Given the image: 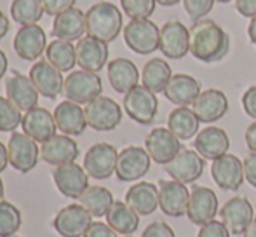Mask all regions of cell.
I'll list each match as a JSON object with an SVG mask.
<instances>
[{
    "instance_id": "obj_35",
    "label": "cell",
    "mask_w": 256,
    "mask_h": 237,
    "mask_svg": "<svg viewBox=\"0 0 256 237\" xmlns=\"http://www.w3.org/2000/svg\"><path fill=\"white\" fill-rule=\"evenodd\" d=\"M78 200H80V206H84V210L91 213L92 218L106 216L108 210L115 202L110 190L102 185H89Z\"/></svg>"
},
{
    "instance_id": "obj_7",
    "label": "cell",
    "mask_w": 256,
    "mask_h": 237,
    "mask_svg": "<svg viewBox=\"0 0 256 237\" xmlns=\"http://www.w3.org/2000/svg\"><path fill=\"white\" fill-rule=\"evenodd\" d=\"M9 164L20 173H30L38 162L40 150L38 143L24 132H12L7 143Z\"/></svg>"
},
{
    "instance_id": "obj_16",
    "label": "cell",
    "mask_w": 256,
    "mask_h": 237,
    "mask_svg": "<svg viewBox=\"0 0 256 237\" xmlns=\"http://www.w3.org/2000/svg\"><path fill=\"white\" fill-rule=\"evenodd\" d=\"M218 214V197L211 188L202 185H196L190 190V200H188V210H186V216L194 225H202L209 224L214 220Z\"/></svg>"
},
{
    "instance_id": "obj_56",
    "label": "cell",
    "mask_w": 256,
    "mask_h": 237,
    "mask_svg": "<svg viewBox=\"0 0 256 237\" xmlns=\"http://www.w3.org/2000/svg\"><path fill=\"white\" fill-rule=\"evenodd\" d=\"M0 200H4V182L0 178Z\"/></svg>"
},
{
    "instance_id": "obj_54",
    "label": "cell",
    "mask_w": 256,
    "mask_h": 237,
    "mask_svg": "<svg viewBox=\"0 0 256 237\" xmlns=\"http://www.w3.org/2000/svg\"><path fill=\"white\" fill-rule=\"evenodd\" d=\"M242 237H256V218L251 222V225L246 228V232L242 234Z\"/></svg>"
},
{
    "instance_id": "obj_27",
    "label": "cell",
    "mask_w": 256,
    "mask_h": 237,
    "mask_svg": "<svg viewBox=\"0 0 256 237\" xmlns=\"http://www.w3.org/2000/svg\"><path fill=\"white\" fill-rule=\"evenodd\" d=\"M88 34L86 28V12L77 7L64 10V12L54 16L52 21V37L61 38V40L75 42L80 40Z\"/></svg>"
},
{
    "instance_id": "obj_49",
    "label": "cell",
    "mask_w": 256,
    "mask_h": 237,
    "mask_svg": "<svg viewBox=\"0 0 256 237\" xmlns=\"http://www.w3.org/2000/svg\"><path fill=\"white\" fill-rule=\"evenodd\" d=\"M244 138H246V145L250 148V152H256V120L251 126H248Z\"/></svg>"
},
{
    "instance_id": "obj_8",
    "label": "cell",
    "mask_w": 256,
    "mask_h": 237,
    "mask_svg": "<svg viewBox=\"0 0 256 237\" xmlns=\"http://www.w3.org/2000/svg\"><path fill=\"white\" fill-rule=\"evenodd\" d=\"M145 148L154 162L166 166L182 152L183 145L182 140L172 134L169 128H155L146 134Z\"/></svg>"
},
{
    "instance_id": "obj_32",
    "label": "cell",
    "mask_w": 256,
    "mask_h": 237,
    "mask_svg": "<svg viewBox=\"0 0 256 237\" xmlns=\"http://www.w3.org/2000/svg\"><path fill=\"white\" fill-rule=\"evenodd\" d=\"M106 224L114 228L117 234L131 236L140 227V214L129 206L128 202L115 200L106 213Z\"/></svg>"
},
{
    "instance_id": "obj_15",
    "label": "cell",
    "mask_w": 256,
    "mask_h": 237,
    "mask_svg": "<svg viewBox=\"0 0 256 237\" xmlns=\"http://www.w3.org/2000/svg\"><path fill=\"white\" fill-rule=\"evenodd\" d=\"M211 176L222 190L237 192L246 180L242 160L232 154H225V156L218 157L211 164Z\"/></svg>"
},
{
    "instance_id": "obj_34",
    "label": "cell",
    "mask_w": 256,
    "mask_h": 237,
    "mask_svg": "<svg viewBox=\"0 0 256 237\" xmlns=\"http://www.w3.org/2000/svg\"><path fill=\"white\" fill-rule=\"evenodd\" d=\"M172 75L174 74H172L168 61L162 58H154L143 66L142 80L145 88H148L152 92L158 94V92H164L166 86L169 84Z\"/></svg>"
},
{
    "instance_id": "obj_42",
    "label": "cell",
    "mask_w": 256,
    "mask_h": 237,
    "mask_svg": "<svg viewBox=\"0 0 256 237\" xmlns=\"http://www.w3.org/2000/svg\"><path fill=\"white\" fill-rule=\"evenodd\" d=\"M230 230L225 227L222 220H212L199 228L197 237H230Z\"/></svg>"
},
{
    "instance_id": "obj_59",
    "label": "cell",
    "mask_w": 256,
    "mask_h": 237,
    "mask_svg": "<svg viewBox=\"0 0 256 237\" xmlns=\"http://www.w3.org/2000/svg\"><path fill=\"white\" fill-rule=\"evenodd\" d=\"M124 237H132V236H124Z\"/></svg>"
},
{
    "instance_id": "obj_25",
    "label": "cell",
    "mask_w": 256,
    "mask_h": 237,
    "mask_svg": "<svg viewBox=\"0 0 256 237\" xmlns=\"http://www.w3.org/2000/svg\"><path fill=\"white\" fill-rule=\"evenodd\" d=\"M192 110L200 122L212 124V122L223 118L228 112V100H226L225 92L220 89H206L194 102Z\"/></svg>"
},
{
    "instance_id": "obj_31",
    "label": "cell",
    "mask_w": 256,
    "mask_h": 237,
    "mask_svg": "<svg viewBox=\"0 0 256 237\" xmlns=\"http://www.w3.org/2000/svg\"><path fill=\"white\" fill-rule=\"evenodd\" d=\"M126 202H128L140 216H148V214L155 213V210L158 208L157 185L150 182L134 183V185L126 192Z\"/></svg>"
},
{
    "instance_id": "obj_13",
    "label": "cell",
    "mask_w": 256,
    "mask_h": 237,
    "mask_svg": "<svg viewBox=\"0 0 256 237\" xmlns=\"http://www.w3.org/2000/svg\"><path fill=\"white\" fill-rule=\"evenodd\" d=\"M190 200V190L185 183L176 180H160L158 182V208L164 214L180 218L186 213Z\"/></svg>"
},
{
    "instance_id": "obj_39",
    "label": "cell",
    "mask_w": 256,
    "mask_h": 237,
    "mask_svg": "<svg viewBox=\"0 0 256 237\" xmlns=\"http://www.w3.org/2000/svg\"><path fill=\"white\" fill-rule=\"evenodd\" d=\"M21 120V110L7 96H0V132H14Z\"/></svg>"
},
{
    "instance_id": "obj_41",
    "label": "cell",
    "mask_w": 256,
    "mask_h": 237,
    "mask_svg": "<svg viewBox=\"0 0 256 237\" xmlns=\"http://www.w3.org/2000/svg\"><path fill=\"white\" fill-rule=\"evenodd\" d=\"M183 7H185L186 14L192 18L194 21L204 20V16H208L212 10L216 0H182Z\"/></svg>"
},
{
    "instance_id": "obj_33",
    "label": "cell",
    "mask_w": 256,
    "mask_h": 237,
    "mask_svg": "<svg viewBox=\"0 0 256 237\" xmlns=\"http://www.w3.org/2000/svg\"><path fill=\"white\" fill-rule=\"evenodd\" d=\"M199 117L196 116L192 108L188 106H178L168 117V128L174 136H178L182 142L192 140L199 134Z\"/></svg>"
},
{
    "instance_id": "obj_48",
    "label": "cell",
    "mask_w": 256,
    "mask_h": 237,
    "mask_svg": "<svg viewBox=\"0 0 256 237\" xmlns=\"http://www.w3.org/2000/svg\"><path fill=\"white\" fill-rule=\"evenodd\" d=\"M236 9L240 16L251 20L256 16V0H236Z\"/></svg>"
},
{
    "instance_id": "obj_44",
    "label": "cell",
    "mask_w": 256,
    "mask_h": 237,
    "mask_svg": "<svg viewBox=\"0 0 256 237\" xmlns=\"http://www.w3.org/2000/svg\"><path fill=\"white\" fill-rule=\"evenodd\" d=\"M42 2H44L46 14L49 16H58L75 6V0H42Z\"/></svg>"
},
{
    "instance_id": "obj_18",
    "label": "cell",
    "mask_w": 256,
    "mask_h": 237,
    "mask_svg": "<svg viewBox=\"0 0 256 237\" xmlns=\"http://www.w3.org/2000/svg\"><path fill=\"white\" fill-rule=\"evenodd\" d=\"M30 80L34 82L38 94L48 100H56L63 92L64 77L48 60H38L30 68Z\"/></svg>"
},
{
    "instance_id": "obj_43",
    "label": "cell",
    "mask_w": 256,
    "mask_h": 237,
    "mask_svg": "<svg viewBox=\"0 0 256 237\" xmlns=\"http://www.w3.org/2000/svg\"><path fill=\"white\" fill-rule=\"evenodd\" d=\"M142 237H176L174 230L166 222H154L143 230Z\"/></svg>"
},
{
    "instance_id": "obj_23",
    "label": "cell",
    "mask_w": 256,
    "mask_h": 237,
    "mask_svg": "<svg viewBox=\"0 0 256 237\" xmlns=\"http://www.w3.org/2000/svg\"><path fill=\"white\" fill-rule=\"evenodd\" d=\"M75 51H77V64L80 66V70L94 72V74H98L106 64L108 54H110L106 42L89 37V35L77 40Z\"/></svg>"
},
{
    "instance_id": "obj_9",
    "label": "cell",
    "mask_w": 256,
    "mask_h": 237,
    "mask_svg": "<svg viewBox=\"0 0 256 237\" xmlns=\"http://www.w3.org/2000/svg\"><path fill=\"white\" fill-rule=\"evenodd\" d=\"M150 160L152 157L148 156L146 148L136 145L126 146L122 152H118L115 174L120 182H138L148 173Z\"/></svg>"
},
{
    "instance_id": "obj_55",
    "label": "cell",
    "mask_w": 256,
    "mask_h": 237,
    "mask_svg": "<svg viewBox=\"0 0 256 237\" xmlns=\"http://www.w3.org/2000/svg\"><path fill=\"white\" fill-rule=\"evenodd\" d=\"M155 2H157L158 6L171 7V6H176V4H180V2H182V0H155Z\"/></svg>"
},
{
    "instance_id": "obj_5",
    "label": "cell",
    "mask_w": 256,
    "mask_h": 237,
    "mask_svg": "<svg viewBox=\"0 0 256 237\" xmlns=\"http://www.w3.org/2000/svg\"><path fill=\"white\" fill-rule=\"evenodd\" d=\"M122 105H124V110L129 118H132V120L142 126L152 124L155 117H157V94L150 91L148 88H145V86H136L129 92H126Z\"/></svg>"
},
{
    "instance_id": "obj_29",
    "label": "cell",
    "mask_w": 256,
    "mask_h": 237,
    "mask_svg": "<svg viewBox=\"0 0 256 237\" xmlns=\"http://www.w3.org/2000/svg\"><path fill=\"white\" fill-rule=\"evenodd\" d=\"M200 82L186 74H174L164 89V96L178 106L194 105L200 94Z\"/></svg>"
},
{
    "instance_id": "obj_51",
    "label": "cell",
    "mask_w": 256,
    "mask_h": 237,
    "mask_svg": "<svg viewBox=\"0 0 256 237\" xmlns=\"http://www.w3.org/2000/svg\"><path fill=\"white\" fill-rule=\"evenodd\" d=\"M7 32H9V18L0 10V40L6 37Z\"/></svg>"
},
{
    "instance_id": "obj_21",
    "label": "cell",
    "mask_w": 256,
    "mask_h": 237,
    "mask_svg": "<svg viewBox=\"0 0 256 237\" xmlns=\"http://www.w3.org/2000/svg\"><path fill=\"white\" fill-rule=\"evenodd\" d=\"M6 96L21 112H28V110L38 106V96L40 94L35 89L30 77L20 74L18 70H12L9 78L6 80Z\"/></svg>"
},
{
    "instance_id": "obj_4",
    "label": "cell",
    "mask_w": 256,
    "mask_h": 237,
    "mask_svg": "<svg viewBox=\"0 0 256 237\" xmlns=\"http://www.w3.org/2000/svg\"><path fill=\"white\" fill-rule=\"evenodd\" d=\"M126 46L136 54H152L158 49L160 28L150 20H131L124 26Z\"/></svg>"
},
{
    "instance_id": "obj_36",
    "label": "cell",
    "mask_w": 256,
    "mask_h": 237,
    "mask_svg": "<svg viewBox=\"0 0 256 237\" xmlns=\"http://www.w3.org/2000/svg\"><path fill=\"white\" fill-rule=\"evenodd\" d=\"M46 58L52 66H56L63 74V72H72L77 64V51H75V46L72 42L54 38L51 44H48Z\"/></svg>"
},
{
    "instance_id": "obj_26",
    "label": "cell",
    "mask_w": 256,
    "mask_h": 237,
    "mask_svg": "<svg viewBox=\"0 0 256 237\" xmlns=\"http://www.w3.org/2000/svg\"><path fill=\"white\" fill-rule=\"evenodd\" d=\"M194 146L204 159L216 160L218 157L228 154L230 138L225 129L209 126V128H204L199 131V134L194 140Z\"/></svg>"
},
{
    "instance_id": "obj_20",
    "label": "cell",
    "mask_w": 256,
    "mask_h": 237,
    "mask_svg": "<svg viewBox=\"0 0 256 237\" xmlns=\"http://www.w3.org/2000/svg\"><path fill=\"white\" fill-rule=\"evenodd\" d=\"M48 49L46 32L38 24H26L14 37V52L24 61H37Z\"/></svg>"
},
{
    "instance_id": "obj_3",
    "label": "cell",
    "mask_w": 256,
    "mask_h": 237,
    "mask_svg": "<svg viewBox=\"0 0 256 237\" xmlns=\"http://www.w3.org/2000/svg\"><path fill=\"white\" fill-rule=\"evenodd\" d=\"M102 92H103L102 78L94 72L75 70L70 72L66 75V78H64L63 94L66 96V100L78 103V105H88L92 100L102 96Z\"/></svg>"
},
{
    "instance_id": "obj_52",
    "label": "cell",
    "mask_w": 256,
    "mask_h": 237,
    "mask_svg": "<svg viewBox=\"0 0 256 237\" xmlns=\"http://www.w3.org/2000/svg\"><path fill=\"white\" fill-rule=\"evenodd\" d=\"M7 66H9V61H7L6 52H4L2 49H0V80H2V78H4V75H6Z\"/></svg>"
},
{
    "instance_id": "obj_46",
    "label": "cell",
    "mask_w": 256,
    "mask_h": 237,
    "mask_svg": "<svg viewBox=\"0 0 256 237\" xmlns=\"http://www.w3.org/2000/svg\"><path fill=\"white\" fill-rule=\"evenodd\" d=\"M242 164H244V176H246V182L256 188V152L248 154V156L244 157Z\"/></svg>"
},
{
    "instance_id": "obj_6",
    "label": "cell",
    "mask_w": 256,
    "mask_h": 237,
    "mask_svg": "<svg viewBox=\"0 0 256 237\" xmlns=\"http://www.w3.org/2000/svg\"><path fill=\"white\" fill-rule=\"evenodd\" d=\"M88 126L94 131H114L122 122V108L115 100L108 96H98L86 105Z\"/></svg>"
},
{
    "instance_id": "obj_40",
    "label": "cell",
    "mask_w": 256,
    "mask_h": 237,
    "mask_svg": "<svg viewBox=\"0 0 256 237\" xmlns=\"http://www.w3.org/2000/svg\"><path fill=\"white\" fill-rule=\"evenodd\" d=\"M155 0H120L122 10L131 20H148L155 10Z\"/></svg>"
},
{
    "instance_id": "obj_38",
    "label": "cell",
    "mask_w": 256,
    "mask_h": 237,
    "mask_svg": "<svg viewBox=\"0 0 256 237\" xmlns=\"http://www.w3.org/2000/svg\"><path fill=\"white\" fill-rule=\"evenodd\" d=\"M23 224L21 211L9 200H0V237L16 236Z\"/></svg>"
},
{
    "instance_id": "obj_12",
    "label": "cell",
    "mask_w": 256,
    "mask_h": 237,
    "mask_svg": "<svg viewBox=\"0 0 256 237\" xmlns=\"http://www.w3.org/2000/svg\"><path fill=\"white\" fill-rule=\"evenodd\" d=\"M92 224V216L80 204H68L58 211L52 220V227L61 237H84Z\"/></svg>"
},
{
    "instance_id": "obj_53",
    "label": "cell",
    "mask_w": 256,
    "mask_h": 237,
    "mask_svg": "<svg viewBox=\"0 0 256 237\" xmlns=\"http://www.w3.org/2000/svg\"><path fill=\"white\" fill-rule=\"evenodd\" d=\"M248 35H250V40L256 46V16L251 18L250 26H248Z\"/></svg>"
},
{
    "instance_id": "obj_28",
    "label": "cell",
    "mask_w": 256,
    "mask_h": 237,
    "mask_svg": "<svg viewBox=\"0 0 256 237\" xmlns=\"http://www.w3.org/2000/svg\"><path fill=\"white\" fill-rule=\"evenodd\" d=\"M54 120L58 129L68 136H80L88 128L86 110L70 100H64L54 108Z\"/></svg>"
},
{
    "instance_id": "obj_45",
    "label": "cell",
    "mask_w": 256,
    "mask_h": 237,
    "mask_svg": "<svg viewBox=\"0 0 256 237\" xmlns=\"http://www.w3.org/2000/svg\"><path fill=\"white\" fill-rule=\"evenodd\" d=\"M84 237H117V232L110 227L108 224L103 222H92L91 227L88 228V232Z\"/></svg>"
},
{
    "instance_id": "obj_58",
    "label": "cell",
    "mask_w": 256,
    "mask_h": 237,
    "mask_svg": "<svg viewBox=\"0 0 256 237\" xmlns=\"http://www.w3.org/2000/svg\"><path fill=\"white\" fill-rule=\"evenodd\" d=\"M9 237H20V236H9Z\"/></svg>"
},
{
    "instance_id": "obj_30",
    "label": "cell",
    "mask_w": 256,
    "mask_h": 237,
    "mask_svg": "<svg viewBox=\"0 0 256 237\" xmlns=\"http://www.w3.org/2000/svg\"><path fill=\"white\" fill-rule=\"evenodd\" d=\"M108 80L115 92L126 94L140 82V72L136 64L128 58H115L108 63Z\"/></svg>"
},
{
    "instance_id": "obj_47",
    "label": "cell",
    "mask_w": 256,
    "mask_h": 237,
    "mask_svg": "<svg viewBox=\"0 0 256 237\" xmlns=\"http://www.w3.org/2000/svg\"><path fill=\"white\" fill-rule=\"evenodd\" d=\"M242 106L244 112L256 120V86H251L242 94Z\"/></svg>"
},
{
    "instance_id": "obj_57",
    "label": "cell",
    "mask_w": 256,
    "mask_h": 237,
    "mask_svg": "<svg viewBox=\"0 0 256 237\" xmlns=\"http://www.w3.org/2000/svg\"><path fill=\"white\" fill-rule=\"evenodd\" d=\"M216 2H222V4H228V2H232V0H216Z\"/></svg>"
},
{
    "instance_id": "obj_19",
    "label": "cell",
    "mask_w": 256,
    "mask_h": 237,
    "mask_svg": "<svg viewBox=\"0 0 256 237\" xmlns=\"http://www.w3.org/2000/svg\"><path fill=\"white\" fill-rule=\"evenodd\" d=\"M52 180L58 190L70 199H80V196L89 186V174L86 173L84 166H78L75 162L54 168Z\"/></svg>"
},
{
    "instance_id": "obj_10",
    "label": "cell",
    "mask_w": 256,
    "mask_h": 237,
    "mask_svg": "<svg viewBox=\"0 0 256 237\" xmlns=\"http://www.w3.org/2000/svg\"><path fill=\"white\" fill-rule=\"evenodd\" d=\"M118 152L110 143H96L86 152L84 156V170L89 178L108 180L115 173L117 168Z\"/></svg>"
},
{
    "instance_id": "obj_37",
    "label": "cell",
    "mask_w": 256,
    "mask_h": 237,
    "mask_svg": "<svg viewBox=\"0 0 256 237\" xmlns=\"http://www.w3.org/2000/svg\"><path fill=\"white\" fill-rule=\"evenodd\" d=\"M46 14L42 0H12L10 4V18L21 26L37 24Z\"/></svg>"
},
{
    "instance_id": "obj_24",
    "label": "cell",
    "mask_w": 256,
    "mask_h": 237,
    "mask_svg": "<svg viewBox=\"0 0 256 237\" xmlns=\"http://www.w3.org/2000/svg\"><path fill=\"white\" fill-rule=\"evenodd\" d=\"M78 145L68 134H56L40 146V159L51 166H63V164L75 162L78 157Z\"/></svg>"
},
{
    "instance_id": "obj_22",
    "label": "cell",
    "mask_w": 256,
    "mask_h": 237,
    "mask_svg": "<svg viewBox=\"0 0 256 237\" xmlns=\"http://www.w3.org/2000/svg\"><path fill=\"white\" fill-rule=\"evenodd\" d=\"M21 128H23L24 134L34 138L37 143H46L52 136H56L58 131L54 114L49 112L48 108H42V106H35V108L24 112Z\"/></svg>"
},
{
    "instance_id": "obj_11",
    "label": "cell",
    "mask_w": 256,
    "mask_h": 237,
    "mask_svg": "<svg viewBox=\"0 0 256 237\" xmlns=\"http://www.w3.org/2000/svg\"><path fill=\"white\" fill-rule=\"evenodd\" d=\"M158 51L171 60H182L190 52V30L178 20H171L160 28Z\"/></svg>"
},
{
    "instance_id": "obj_1",
    "label": "cell",
    "mask_w": 256,
    "mask_h": 237,
    "mask_svg": "<svg viewBox=\"0 0 256 237\" xmlns=\"http://www.w3.org/2000/svg\"><path fill=\"white\" fill-rule=\"evenodd\" d=\"M190 30V54L202 63H218L228 54L230 37L218 23L199 20Z\"/></svg>"
},
{
    "instance_id": "obj_2",
    "label": "cell",
    "mask_w": 256,
    "mask_h": 237,
    "mask_svg": "<svg viewBox=\"0 0 256 237\" xmlns=\"http://www.w3.org/2000/svg\"><path fill=\"white\" fill-rule=\"evenodd\" d=\"M86 28L89 37L110 44L122 32L120 9L112 2H96L86 12Z\"/></svg>"
},
{
    "instance_id": "obj_14",
    "label": "cell",
    "mask_w": 256,
    "mask_h": 237,
    "mask_svg": "<svg viewBox=\"0 0 256 237\" xmlns=\"http://www.w3.org/2000/svg\"><path fill=\"white\" fill-rule=\"evenodd\" d=\"M204 168H206V159L197 150L183 148L171 162L166 164L164 170L171 176V180H176V182L188 185V183H194L196 180L202 176Z\"/></svg>"
},
{
    "instance_id": "obj_50",
    "label": "cell",
    "mask_w": 256,
    "mask_h": 237,
    "mask_svg": "<svg viewBox=\"0 0 256 237\" xmlns=\"http://www.w3.org/2000/svg\"><path fill=\"white\" fill-rule=\"evenodd\" d=\"M7 166H9V152H7V146L0 142V173L6 171Z\"/></svg>"
},
{
    "instance_id": "obj_17",
    "label": "cell",
    "mask_w": 256,
    "mask_h": 237,
    "mask_svg": "<svg viewBox=\"0 0 256 237\" xmlns=\"http://www.w3.org/2000/svg\"><path fill=\"white\" fill-rule=\"evenodd\" d=\"M220 218L234 236H242L254 220V210L251 202L242 196L228 199L220 210Z\"/></svg>"
}]
</instances>
